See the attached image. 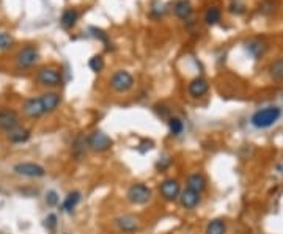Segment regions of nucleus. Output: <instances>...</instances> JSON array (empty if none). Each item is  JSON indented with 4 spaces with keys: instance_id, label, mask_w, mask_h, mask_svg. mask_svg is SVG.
<instances>
[{
    "instance_id": "obj_1",
    "label": "nucleus",
    "mask_w": 283,
    "mask_h": 234,
    "mask_svg": "<svg viewBox=\"0 0 283 234\" xmlns=\"http://www.w3.org/2000/svg\"><path fill=\"white\" fill-rule=\"evenodd\" d=\"M282 116V108L277 106H269L264 108H260L257 110L253 115H252V125L257 127V129H267L274 126L275 123L280 120Z\"/></svg>"
},
{
    "instance_id": "obj_2",
    "label": "nucleus",
    "mask_w": 283,
    "mask_h": 234,
    "mask_svg": "<svg viewBox=\"0 0 283 234\" xmlns=\"http://www.w3.org/2000/svg\"><path fill=\"white\" fill-rule=\"evenodd\" d=\"M126 198L131 204L134 206H143L151 201L153 198V190L143 182H134L126 192Z\"/></svg>"
},
{
    "instance_id": "obj_3",
    "label": "nucleus",
    "mask_w": 283,
    "mask_h": 234,
    "mask_svg": "<svg viewBox=\"0 0 283 234\" xmlns=\"http://www.w3.org/2000/svg\"><path fill=\"white\" fill-rule=\"evenodd\" d=\"M87 146L94 153H106L113 146V140L102 130H94L87 137Z\"/></svg>"
},
{
    "instance_id": "obj_4",
    "label": "nucleus",
    "mask_w": 283,
    "mask_h": 234,
    "mask_svg": "<svg viewBox=\"0 0 283 234\" xmlns=\"http://www.w3.org/2000/svg\"><path fill=\"white\" fill-rule=\"evenodd\" d=\"M113 223H115L116 228H118V231L124 233V234H135L142 226L140 218L132 216V214H123V216L115 217Z\"/></svg>"
},
{
    "instance_id": "obj_5",
    "label": "nucleus",
    "mask_w": 283,
    "mask_h": 234,
    "mask_svg": "<svg viewBox=\"0 0 283 234\" xmlns=\"http://www.w3.org/2000/svg\"><path fill=\"white\" fill-rule=\"evenodd\" d=\"M39 58V52L35 46H27L20 49L16 55V66L19 70H29L37 63Z\"/></svg>"
},
{
    "instance_id": "obj_6",
    "label": "nucleus",
    "mask_w": 283,
    "mask_h": 234,
    "mask_svg": "<svg viewBox=\"0 0 283 234\" xmlns=\"http://www.w3.org/2000/svg\"><path fill=\"white\" fill-rule=\"evenodd\" d=\"M110 87L116 93H126L134 87V77L128 71H116L110 77Z\"/></svg>"
},
{
    "instance_id": "obj_7",
    "label": "nucleus",
    "mask_w": 283,
    "mask_h": 234,
    "mask_svg": "<svg viewBox=\"0 0 283 234\" xmlns=\"http://www.w3.org/2000/svg\"><path fill=\"white\" fill-rule=\"evenodd\" d=\"M37 82L43 87H60L61 85V72L57 68H41L37 72Z\"/></svg>"
},
{
    "instance_id": "obj_8",
    "label": "nucleus",
    "mask_w": 283,
    "mask_h": 234,
    "mask_svg": "<svg viewBox=\"0 0 283 234\" xmlns=\"http://www.w3.org/2000/svg\"><path fill=\"white\" fill-rule=\"evenodd\" d=\"M159 194L165 201H176L181 195V184L175 178H167L159 184Z\"/></svg>"
},
{
    "instance_id": "obj_9",
    "label": "nucleus",
    "mask_w": 283,
    "mask_h": 234,
    "mask_svg": "<svg viewBox=\"0 0 283 234\" xmlns=\"http://www.w3.org/2000/svg\"><path fill=\"white\" fill-rule=\"evenodd\" d=\"M15 173L20 175V176H25V178H43L46 176V168L43 165L35 163V162H20L16 163L15 167Z\"/></svg>"
},
{
    "instance_id": "obj_10",
    "label": "nucleus",
    "mask_w": 283,
    "mask_h": 234,
    "mask_svg": "<svg viewBox=\"0 0 283 234\" xmlns=\"http://www.w3.org/2000/svg\"><path fill=\"white\" fill-rule=\"evenodd\" d=\"M18 127H19V115L15 110H10V108L0 110V129L10 134Z\"/></svg>"
},
{
    "instance_id": "obj_11",
    "label": "nucleus",
    "mask_w": 283,
    "mask_h": 234,
    "mask_svg": "<svg viewBox=\"0 0 283 234\" xmlns=\"http://www.w3.org/2000/svg\"><path fill=\"white\" fill-rule=\"evenodd\" d=\"M24 113L32 120H38L43 115H46L43 102L39 98H29L24 102Z\"/></svg>"
},
{
    "instance_id": "obj_12",
    "label": "nucleus",
    "mask_w": 283,
    "mask_h": 234,
    "mask_svg": "<svg viewBox=\"0 0 283 234\" xmlns=\"http://www.w3.org/2000/svg\"><path fill=\"white\" fill-rule=\"evenodd\" d=\"M179 203H181V206L184 209H195L197 206L200 204V199H202V194H197V192L194 190H189L186 189L181 192V195H179Z\"/></svg>"
},
{
    "instance_id": "obj_13",
    "label": "nucleus",
    "mask_w": 283,
    "mask_h": 234,
    "mask_svg": "<svg viewBox=\"0 0 283 234\" xmlns=\"http://www.w3.org/2000/svg\"><path fill=\"white\" fill-rule=\"evenodd\" d=\"M186 189L194 190L197 194H203L206 189V178L202 173H192L186 180Z\"/></svg>"
},
{
    "instance_id": "obj_14",
    "label": "nucleus",
    "mask_w": 283,
    "mask_h": 234,
    "mask_svg": "<svg viewBox=\"0 0 283 234\" xmlns=\"http://www.w3.org/2000/svg\"><path fill=\"white\" fill-rule=\"evenodd\" d=\"M41 102H43V107H44V112L46 113H52L57 110V107L60 106V94L55 93V91H49V93H44L39 96Z\"/></svg>"
},
{
    "instance_id": "obj_15",
    "label": "nucleus",
    "mask_w": 283,
    "mask_h": 234,
    "mask_svg": "<svg viewBox=\"0 0 283 234\" xmlns=\"http://www.w3.org/2000/svg\"><path fill=\"white\" fill-rule=\"evenodd\" d=\"M209 90V84L203 77H197L189 84V94L192 98H202Z\"/></svg>"
},
{
    "instance_id": "obj_16",
    "label": "nucleus",
    "mask_w": 283,
    "mask_h": 234,
    "mask_svg": "<svg viewBox=\"0 0 283 234\" xmlns=\"http://www.w3.org/2000/svg\"><path fill=\"white\" fill-rule=\"evenodd\" d=\"M173 11L179 19L188 20L192 16V11H194V8H192L189 0H178V2L175 3V6H173Z\"/></svg>"
},
{
    "instance_id": "obj_17",
    "label": "nucleus",
    "mask_w": 283,
    "mask_h": 234,
    "mask_svg": "<svg viewBox=\"0 0 283 234\" xmlns=\"http://www.w3.org/2000/svg\"><path fill=\"white\" fill-rule=\"evenodd\" d=\"M245 47H247L248 54H250L252 57H255V58H260L261 55L266 52V43L264 41H261V39H250L245 44Z\"/></svg>"
},
{
    "instance_id": "obj_18",
    "label": "nucleus",
    "mask_w": 283,
    "mask_h": 234,
    "mask_svg": "<svg viewBox=\"0 0 283 234\" xmlns=\"http://www.w3.org/2000/svg\"><path fill=\"white\" fill-rule=\"evenodd\" d=\"M80 198H82V194H80L79 190H73V192H70V194L66 195L63 204H61V209H63L65 212H73L75 206L79 204Z\"/></svg>"
},
{
    "instance_id": "obj_19",
    "label": "nucleus",
    "mask_w": 283,
    "mask_h": 234,
    "mask_svg": "<svg viewBox=\"0 0 283 234\" xmlns=\"http://www.w3.org/2000/svg\"><path fill=\"white\" fill-rule=\"evenodd\" d=\"M205 234H226V222L224 218H212L206 225Z\"/></svg>"
},
{
    "instance_id": "obj_20",
    "label": "nucleus",
    "mask_w": 283,
    "mask_h": 234,
    "mask_svg": "<svg viewBox=\"0 0 283 234\" xmlns=\"http://www.w3.org/2000/svg\"><path fill=\"white\" fill-rule=\"evenodd\" d=\"M77 19H79V11L70 8V10H65L63 11L60 22H61V25L65 27V29H71V27H74L75 22H77Z\"/></svg>"
},
{
    "instance_id": "obj_21",
    "label": "nucleus",
    "mask_w": 283,
    "mask_h": 234,
    "mask_svg": "<svg viewBox=\"0 0 283 234\" xmlns=\"http://www.w3.org/2000/svg\"><path fill=\"white\" fill-rule=\"evenodd\" d=\"M8 139L13 143H24L30 139V130L24 129V127H18V129L13 130V132L8 134Z\"/></svg>"
},
{
    "instance_id": "obj_22",
    "label": "nucleus",
    "mask_w": 283,
    "mask_h": 234,
    "mask_svg": "<svg viewBox=\"0 0 283 234\" xmlns=\"http://www.w3.org/2000/svg\"><path fill=\"white\" fill-rule=\"evenodd\" d=\"M269 74L271 77L277 82H283V58L275 60L274 63L269 66Z\"/></svg>"
},
{
    "instance_id": "obj_23",
    "label": "nucleus",
    "mask_w": 283,
    "mask_h": 234,
    "mask_svg": "<svg viewBox=\"0 0 283 234\" xmlns=\"http://www.w3.org/2000/svg\"><path fill=\"white\" fill-rule=\"evenodd\" d=\"M169 129H170V134L171 135H179L183 134V129H184V123L181 121V118H178V116H170L169 118Z\"/></svg>"
},
{
    "instance_id": "obj_24",
    "label": "nucleus",
    "mask_w": 283,
    "mask_h": 234,
    "mask_svg": "<svg viewBox=\"0 0 283 234\" xmlns=\"http://www.w3.org/2000/svg\"><path fill=\"white\" fill-rule=\"evenodd\" d=\"M220 16H222V13H220V10L217 8V6H211V8L206 11L205 20H206V24L216 25L219 20H220Z\"/></svg>"
},
{
    "instance_id": "obj_25",
    "label": "nucleus",
    "mask_w": 283,
    "mask_h": 234,
    "mask_svg": "<svg viewBox=\"0 0 283 234\" xmlns=\"http://www.w3.org/2000/svg\"><path fill=\"white\" fill-rule=\"evenodd\" d=\"M88 66L93 72H101L104 70V58H102L101 55H94V57L90 58Z\"/></svg>"
},
{
    "instance_id": "obj_26",
    "label": "nucleus",
    "mask_w": 283,
    "mask_h": 234,
    "mask_svg": "<svg viewBox=\"0 0 283 234\" xmlns=\"http://www.w3.org/2000/svg\"><path fill=\"white\" fill-rule=\"evenodd\" d=\"M15 44V39L6 32H0V51H5V49H10Z\"/></svg>"
},
{
    "instance_id": "obj_27",
    "label": "nucleus",
    "mask_w": 283,
    "mask_h": 234,
    "mask_svg": "<svg viewBox=\"0 0 283 234\" xmlns=\"http://www.w3.org/2000/svg\"><path fill=\"white\" fill-rule=\"evenodd\" d=\"M58 201H60V197H58V194L55 190H49L46 194V203H47V206L54 208V206L58 204Z\"/></svg>"
},
{
    "instance_id": "obj_28",
    "label": "nucleus",
    "mask_w": 283,
    "mask_h": 234,
    "mask_svg": "<svg viewBox=\"0 0 283 234\" xmlns=\"http://www.w3.org/2000/svg\"><path fill=\"white\" fill-rule=\"evenodd\" d=\"M151 15H153L154 18H161L165 15V5L164 3H159V2H156L153 5V8H151Z\"/></svg>"
},
{
    "instance_id": "obj_29",
    "label": "nucleus",
    "mask_w": 283,
    "mask_h": 234,
    "mask_svg": "<svg viewBox=\"0 0 283 234\" xmlns=\"http://www.w3.org/2000/svg\"><path fill=\"white\" fill-rule=\"evenodd\" d=\"M260 11L263 13V15H272V13L275 11V3H272V2H266V3L261 5Z\"/></svg>"
},
{
    "instance_id": "obj_30",
    "label": "nucleus",
    "mask_w": 283,
    "mask_h": 234,
    "mask_svg": "<svg viewBox=\"0 0 283 234\" xmlns=\"http://www.w3.org/2000/svg\"><path fill=\"white\" fill-rule=\"evenodd\" d=\"M230 11L233 13V15H243V13H244V5L239 3V2H233L230 5Z\"/></svg>"
},
{
    "instance_id": "obj_31",
    "label": "nucleus",
    "mask_w": 283,
    "mask_h": 234,
    "mask_svg": "<svg viewBox=\"0 0 283 234\" xmlns=\"http://www.w3.org/2000/svg\"><path fill=\"white\" fill-rule=\"evenodd\" d=\"M90 30L93 32V36H94V38H99L101 41H104V43L107 44V35H106L104 32L99 30V29H90Z\"/></svg>"
},
{
    "instance_id": "obj_32",
    "label": "nucleus",
    "mask_w": 283,
    "mask_h": 234,
    "mask_svg": "<svg viewBox=\"0 0 283 234\" xmlns=\"http://www.w3.org/2000/svg\"><path fill=\"white\" fill-rule=\"evenodd\" d=\"M46 225L49 226L51 230H54L55 226H57V216H55V214H49V216H47V218H46Z\"/></svg>"
},
{
    "instance_id": "obj_33",
    "label": "nucleus",
    "mask_w": 283,
    "mask_h": 234,
    "mask_svg": "<svg viewBox=\"0 0 283 234\" xmlns=\"http://www.w3.org/2000/svg\"><path fill=\"white\" fill-rule=\"evenodd\" d=\"M282 99H283V91H282Z\"/></svg>"
}]
</instances>
